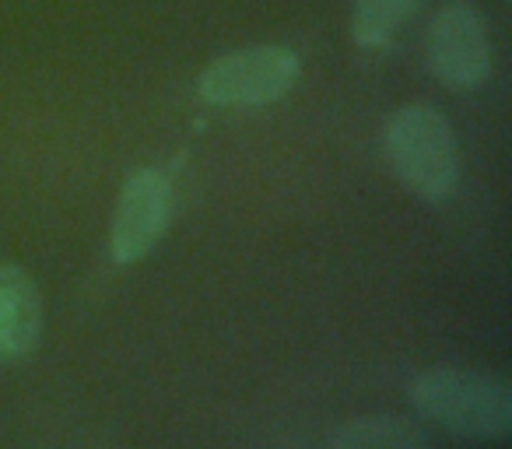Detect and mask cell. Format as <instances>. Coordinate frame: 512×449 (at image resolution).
Instances as JSON below:
<instances>
[{"instance_id":"6da1fadb","label":"cell","mask_w":512,"mask_h":449,"mask_svg":"<svg viewBox=\"0 0 512 449\" xmlns=\"http://www.w3.org/2000/svg\"><path fill=\"white\" fill-rule=\"evenodd\" d=\"M411 404L425 421L467 439L512 432V386L470 369H428L411 383Z\"/></svg>"},{"instance_id":"7a4b0ae2","label":"cell","mask_w":512,"mask_h":449,"mask_svg":"<svg viewBox=\"0 0 512 449\" xmlns=\"http://www.w3.org/2000/svg\"><path fill=\"white\" fill-rule=\"evenodd\" d=\"M386 158L393 172L411 186L418 197L442 200L456 186L460 176V155H456L453 130L439 109L414 102L404 106L386 123Z\"/></svg>"},{"instance_id":"3957f363","label":"cell","mask_w":512,"mask_h":449,"mask_svg":"<svg viewBox=\"0 0 512 449\" xmlns=\"http://www.w3.org/2000/svg\"><path fill=\"white\" fill-rule=\"evenodd\" d=\"M299 57L285 46H249L218 57L200 74V95L211 106H267L299 81Z\"/></svg>"},{"instance_id":"277c9868","label":"cell","mask_w":512,"mask_h":449,"mask_svg":"<svg viewBox=\"0 0 512 449\" xmlns=\"http://www.w3.org/2000/svg\"><path fill=\"white\" fill-rule=\"evenodd\" d=\"M428 64L449 88H477L491 74V43L481 15L449 4L428 29Z\"/></svg>"},{"instance_id":"5b68a950","label":"cell","mask_w":512,"mask_h":449,"mask_svg":"<svg viewBox=\"0 0 512 449\" xmlns=\"http://www.w3.org/2000/svg\"><path fill=\"white\" fill-rule=\"evenodd\" d=\"M172 207V190L165 172L158 169H137L123 183V193L116 200L113 232H109V250L116 264H137L148 257L151 246L165 232Z\"/></svg>"},{"instance_id":"8992f818","label":"cell","mask_w":512,"mask_h":449,"mask_svg":"<svg viewBox=\"0 0 512 449\" xmlns=\"http://www.w3.org/2000/svg\"><path fill=\"white\" fill-rule=\"evenodd\" d=\"M43 330V295L15 264H0V358H22Z\"/></svg>"},{"instance_id":"52a82bcc","label":"cell","mask_w":512,"mask_h":449,"mask_svg":"<svg viewBox=\"0 0 512 449\" xmlns=\"http://www.w3.org/2000/svg\"><path fill=\"white\" fill-rule=\"evenodd\" d=\"M330 449H425L418 428L393 414H369L355 418L334 432Z\"/></svg>"},{"instance_id":"ba28073f","label":"cell","mask_w":512,"mask_h":449,"mask_svg":"<svg viewBox=\"0 0 512 449\" xmlns=\"http://www.w3.org/2000/svg\"><path fill=\"white\" fill-rule=\"evenodd\" d=\"M414 8L418 0H355L351 36L365 50H379L397 36V29L414 15Z\"/></svg>"}]
</instances>
